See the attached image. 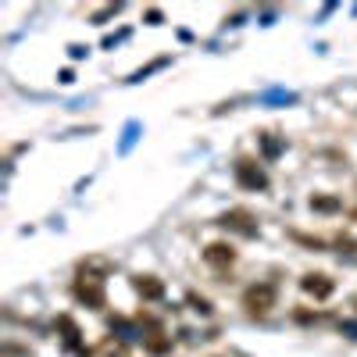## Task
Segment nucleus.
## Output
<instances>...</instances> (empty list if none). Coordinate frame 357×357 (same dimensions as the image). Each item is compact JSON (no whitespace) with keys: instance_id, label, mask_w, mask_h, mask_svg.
<instances>
[{"instance_id":"nucleus-1","label":"nucleus","mask_w":357,"mask_h":357,"mask_svg":"<svg viewBox=\"0 0 357 357\" xmlns=\"http://www.w3.org/2000/svg\"><path fill=\"white\" fill-rule=\"evenodd\" d=\"M72 293L79 296V301L86 304V307H104L107 304V296H104V279L100 275H89V272H82L79 279H75V286H72Z\"/></svg>"},{"instance_id":"nucleus-2","label":"nucleus","mask_w":357,"mask_h":357,"mask_svg":"<svg viewBox=\"0 0 357 357\" xmlns=\"http://www.w3.org/2000/svg\"><path fill=\"white\" fill-rule=\"evenodd\" d=\"M275 282H254V286H247V293H243V307L250 311V314H268L275 307Z\"/></svg>"},{"instance_id":"nucleus-3","label":"nucleus","mask_w":357,"mask_h":357,"mask_svg":"<svg viewBox=\"0 0 357 357\" xmlns=\"http://www.w3.org/2000/svg\"><path fill=\"white\" fill-rule=\"evenodd\" d=\"M236 183H240L243 190H254L257 193V190H268V175L250 158H240V161H236Z\"/></svg>"},{"instance_id":"nucleus-4","label":"nucleus","mask_w":357,"mask_h":357,"mask_svg":"<svg viewBox=\"0 0 357 357\" xmlns=\"http://www.w3.org/2000/svg\"><path fill=\"white\" fill-rule=\"evenodd\" d=\"M218 225H222V229H232V232H240V236H247V240H254V236H257V222H254L250 211H243V207H232V211H225V215L218 218Z\"/></svg>"},{"instance_id":"nucleus-5","label":"nucleus","mask_w":357,"mask_h":357,"mask_svg":"<svg viewBox=\"0 0 357 357\" xmlns=\"http://www.w3.org/2000/svg\"><path fill=\"white\" fill-rule=\"evenodd\" d=\"M301 289H304L307 296H314V301H329L333 289H336V282L325 275V272H311V275L301 279Z\"/></svg>"},{"instance_id":"nucleus-6","label":"nucleus","mask_w":357,"mask_h":357,"mask_svg":"<svg viewBox=\"0 0 357 357\" xmlns=\"http://www.w3.org/2000/svg\"><path fill=\"white\" fill-rule=\"evenodd\" d=\"M204 261L211 264V268H229L236 261V250H232V243H211V247L204 250Z\"/></svg>"},{"instance_id":"nucleus-7","label":"nucleus","mask_w":357,"mask_h":357,"mask_svg":"<svg viewBox=\"0 0 357 357\" xmlns=\"http://www.w3.org/2000/svg\"><path fill=\"white\" fill-rule=\"evenodd\" d=\"M132 286H136V293L143 296V301H161V296H165V282L154 279V275H139Z\"/></svg>"},{"instance_id":"nucleus-8","label":"nucleus","mask_w":357,"mask_h":357,"mask_svg":"<svg viewBox=\"0 0 357 357\" xmlns=\"http://www.w3.org/2000/svg\"><path fill=\"white\" fill-rule=\"evenodd\" d=\"M57 329L65 333L61 340H65V347H68V350H79V354H86V350L79 347V325H75L68 314H61V318H57Z\"/></svg>"},{"instance_id":"nucleus-9","label":"nucleus","mask_w":357,"mask_h":357,"mask_svg":"<svg viewBox=\"0 0 357 357\" xmlns=\"http://www.w3.org/2000/svg\"><path fill=\"white\" fill-rule=\"evenodd\" d=\"M340 197H329V193H314L311 197V211H321V215H333V211H340Z\"/></svg>"},{"instance_id":"nucleus-10","label":"nucleus","mask_w":357,"mask_h":357,"mask_svg":"<svg viewBox=\"0 0 357 357\" xmlns=\"http://www.w3.org/2000/svg\"><path fill=\"white\" fill-rule=\"evenodd\" d=\"M172 347V340L165 336V333H154V336H146V350H151V354H165Z\"/></svg>"},{"instance_id":"nucleus-11","label":"nucleus","mask_w":357,"mask_h":357,"mask_svg":"<svg viewBox=\"0 0 357 357\" xmlns=\"http://www.w3.org/2000/svg\"><path fill=\"white\" fill-rule=\"evenodd\" d=\"M261 143H264V154H268V158H275V154L282 151V143L272 139V132H261Z\"/></svg>"},{"instance_id":"nucleus-12","label":"nucleus","mask_w":357,"mask_h":357,"mask_svg":"<svg viewBox=\"0 0 357 357\" xmlns=\"http://www.w3.org/2000/svg\"><path fill=\"white\" fill-rule=\"evenodd\" d=\"M190 304H193V307H197L200 314H211V304H207L204 296H197V293H190Z\"/></svg>"},{"instance_id":"nucleus-13","label":"nucleus","mask_w":357,"mask_h":357,"mask_svg":"<svg viewBox=\"0 0 357 357\" xmlns=\"http://www.w3.org/2000/svg\"><path fill=\"white\" fill-rule=\"evenodd\" d=\"M146 22H151V25H161L165 18H161V11H154V8H151V11H146Z\"/></svg>"},{"instance_id":"nucleus-14","label":"nucleus","mask_w":357,"mask_h":357,"mask_svg":"<svg viewBox=\"0 0 357 357\" xmlns=\"http://www.w3.org/2000/svg\"><path fill=\"white\" fill-rule=\"evenodd\" d=\"M343 333H350V336H357V325H354V321H343Z\"/></svg>"},{"instance_id":"nucleus-15","label":"nucleus","mask_w":357,"mask_h":357,"mask_svg":"<svg viewBox=\"0 0 357 357\" xmlns=\"http://www.w3.org/2000/svg\"><path fill=\"white\" fill-rule=\"evenodd\" d=\"M354 307H357V301H354Z\"/></svg>"}]
</instances>
